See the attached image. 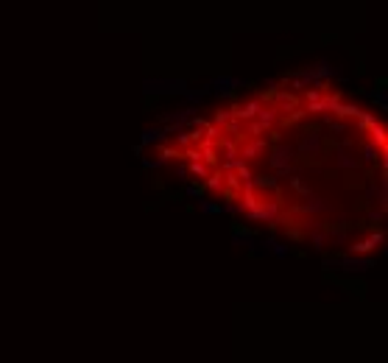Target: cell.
<instances>
[{
	"instance_id": "cell-1",
	"label": "cell",
	"mask_w": 388,
	"mask_h": 363,
	"mask_svg": "<svg viewBox=\"0 0 388 363\" xmlns=\"http://www.w3.org/2000/svg\"><path fill=\"white\" fill-rule=\"evenodd\" d=\"M159 162L285 241L366 257L386 229L388 129L329 78L291 76L193 115Z\"/></svg>"
}]
</instances>
